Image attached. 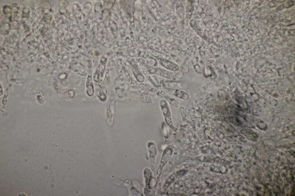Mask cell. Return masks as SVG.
<instances>
[{
	"label": "cell",
	"instance_id": "obj_3",
	"mask_svg": "<svg viewBox=\"0 0 295 196\" xmlns=\"http://www.w3.org/2000/svg\"><path fill=\"white\" fill-rule=\"evenodd\" d=\"M240 132L249 140L253 142L257 141L258 135L251 129L247 128L243 129L240 130Z\"/></svg>",
	"mask_w": 295,
	"mask_h": 196
},
{
	"label": "cell",
	"instance_id": "obj_4",
	"mask_svg": "<svg viewBox=\"0 0 295 196\" xmlns=\"http://www.w3.org/2000/svg\"><path fill=\"white\" fill-rule=\"evenodd\" d=\"M159 61L162 65L164 66L166 69L172 71H175L179 69L178 66L176 64L169 61L160 59Z\"/></svg>",
	"mask_w": 295,
	"mask_h": 196
},
{
	"label": "cell",
	"instance_id": "obj_8",
	"mask_svg": "<svg viewBox=\"0 0 295 196\" xmlns=\"http://www.w3.org/2000/svg\"><path fill=\"white\" fill-rule=\"evenodd\" d=\"M68 94L70 97L73 98L75 95L74 91L73 90H70L68 92Z\"/></svg>",
	"mask_w": 295,
	"mask_h": 196
},
{
	"label": "cell",
	"instance_id": "obj_6",
	"mask_svg": "<svg viewBox=\"0 0 295 196\" xmlns=\"http://www.w3.org/2000/svg\"><path fill=\"white\" fill-rule=\"evenodd\" d=\"M95 93L98 98L101 101L106 100V97L104 92L99 85L96 87Z\"/></svg>",
	"mask_w": 295,
	"mask_h": 196
},
{
	"label": "cell",
	"instance_id": "obj_7",
	"mask_svg": "<svg viewBox=\"0 0 295 196\" xmlns=\"http://www.w3.org/2000/svg\"><path fill=\"white\" fill-rule=\"evenodd\" d=\"M140 99L142 102L144 103H150L151 101L150 96L145 94H142L140 96Z\"/></svg>",
	"mask_w": 295,
	"mask_h": 196
},
{
	"label": "cell",
	"instance_id": "obj_2",
	"mask_svg": "<svg viewBox=\"0 0 295 196\" xmlns=\"http://www.w3.org/2000/svg\"><path fill=\"white\" fill-rule=\"evenodd\" d=\"M150 70L151 73L159 75L163 77L168 79H171L173 77V73L166 70L159 68L153 67L150 68Z\"/></svg>",
	"mask_w": 295,
	"mask_h": 196
},
{
	"label": "cell",
	"instance_id": "obj_9",
	"mask_svg": "<svg viewBox=\"0 0 295 196\" xmlns=\"http://www.w3.org/2000/svg\"><path fill=\"white\" fill-rule=\"evenodd\" d=\"M19 195H20L21 196H23L24 195H26V194H24L23 193H23L22 194H19Z\"/></svg>",
	"mask_w": 295,
	"mask_h": 196
},
{
	"label": "cell",
	"instance_id": "obj_1",
	"mask_svg": "<svg viewBox=\"0 0 295 196\" xmlns=\"http://www.w3.org/2000/svg\"><path fill=\"white\" fill-rule=\"evenodd\" d=\"M172 152V151L171 149L170 148H167L165 150L164 154H163L162 158L161 159L160 164L159 167L158 169L157 177L158 180L160 176L161 175L164 166L171 157Z\"/></svg>",
	"mask_w": 295,
	"mask_h": 196
},
{
	"label": "cell",
	"instance_id": "obj_5",
	"mask_svg": "<svg viewBox=\"0 0 295 196\" xmlns=\"http://www.w3.org/2000/svg\"><path fill=\"white\" fill-rule=\"evenodd\" d=\"M229 141L232 142H234L235 143H240V144H244L247 142L245 138L243 136L240 135H236L233 136L229 137Z\"/></svg>",
	"mask_w": 295,
	"mask_h": 196
}]
</instances>
